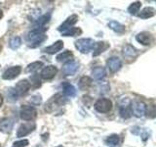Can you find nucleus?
<instances>
[{
	"label": "nucleus",
	"instance_id": "29",
	"mask_svg": "<svg viewBox=\"0 0 156 147\" xmlns=\"http://www.w3.org/2000/svg\"><path fill=\"white\" fill-rule=\"evenodd\" d=\"M22 45V39L20 36H13L9 41V46L13 50H16V49L20 48Z\"/></svg>",
	"mask_w": 156,
	"mask_h": 147
},
{
	"label": "nucleus",
	"instance_id": "19",
	"mask_svg": "<svg viewBox=\"0 0 156 147\" xmlns=\"http://www.w3.org/2000/svg\"><path fill=\"white\" fill-rule=\"evenodd\" d=\"M62 87L63 90V94L67 97H74L76 95V89L75 87L72 85L68 82H62Z\"/></svg>",
	"mask_w": 156,
	"mask_h": 147
},
{
	"label": "nucleus",
	"instance_id": "3",
	"mask_svg": "<svg viewBox=\"0 0 156 147\" xmlns=\"http://www.w3.org/2000/svg\"><path fill=\"white\" fill-rule=\"evenodd\" d=\"M20 114H21V118L23 121H31V120L36 118L37 111H36L35 108L32 107V106L23 105L21 108Z\"/></svg>",
	"mask_w": 156,
	"mask_h": 147
},
{
	"label": "nucleus",
	"instance_id": "12",
	"mask_svg": "<svg viewBox=\"0 0 156 147\" xmlns=\"http://www.w3.org/2000/svg\"><path fill=\"white\" fill-rule=\"evenodd\" d=\"M106 66L108 68V70L111 73H116L118 72L121 67H122V62L120 61L119 58L117 57H111L109 58L106 62Z\"/></svg>",
	"mask_w": 156,
	"mask_h": 147
},
{
	"label": "nucleus",
	"instance_id": "23",
	"mask_svg": "<svg viewBox=\"0 0 156 147\" xmlns=\"http://www.w3.org/2000/svg\"><path fill=\"white\" fill-rule=\"evenodd\" d=\"M155 15V9L152 7H145L138 14V17L140 19H148Z\"/></svg>",
	"mask_w": 156,
	"mask_h": 147
},
{
	"label": "nucleus",
	"instance_id": "15",
	"mask_svg": "<svg viewBox=\"0 0 156 147\" xmlns=\"http://www.w3.org/2000/svg\"><path fill=\"white\" fill-rule=\"evenodd\" d=\"M123 56L128 60H134L138 56V50L131 44H127L123 47Z\"/></svg>",
	"mask_w": 156,
	"mask_h": 147
},
{
	"label": "nucleus",
	"instance_id": "17",
	"mask_svg": "<svg viewBox=\"0 0 156 147\" xmlns=\"http://www.w3.org/2000/svg\"><path fill=\"white\" fill-rule=\"evenodd\" d=\"M62 48H63V42L62 40H58L55 43H53L52 45L44 48L43 51L48 54H55L58 51H61Z\"/></svg>",
	"mask_w": 156,
	"mask_h": 147
},
{
	"label": "nucleus",
	"instance_id": "30",
	"mask_svg": "<svg viewBox=\"0 0 156 147\" xmlns=\"http://www.w3.org/2000/svg\"><path fill=\"white\" fill-rule=\"evenodd\" d=\"M119 140H120L119 139V135H117V134H111L110 136H108L105 139V144L108 145V146L114 147L116 145H118Z\"/></svg>",
	"mask_w": 156,
	"mask_h": 147
},
{
	"label": "nucleus",
	"instance_id": "40",
	"mask_svg": "<svg viewBox=\"0 0 156 147\" xmlns=\"http://www.w3.org/2000/svg\"><path fill=\"white\" fill-rule=\"evenodd\" d=\"M57 147H63L62 145H58V146H57Z\"/></svg>",
	"mask_w": 156,
	"mask_h": 147
},
{
	"label": "nucleus",
	"instance_id": "28",
	"mask_svg": "<svg viewBox=\"0 0 156 147\" xmlns=\"http://www.w3.org/2000/svg\"><path fill=\"white\" fill-rule=\"evenodd\" d=\"M73 58V54L71 51L69 50H66V51H63L62 53L61 54H58V55L57 56V60L58 62H65V61H67V60H70L72 61L71 59Z\"/></svg>",
	"mask_w": 156,
	"mask_h": 147
},
{
	"label": "nucleus",
	"instance_id": "8",
	"mask_svg": "<svg viewBox=\"0 0 156 147\" xmlns=\"http://www.w3.org/2000/svg\"><path fill=\"white\" fill-rule=\"evenodd\" d=\"M35 124L34 123H27V124H23L20 126L17 131V136L18 137H24L27 134H30L31 131L35 130Z\"/></svg>",
	"mask_w": 156,
	"mask_h": 147
},
{
	"label": "nucleus",
	"instance_id": "16",
	"mask_svg": "<svg viewBox=\"0 0 156 147\" xmlns=\"http://www.w3.org/2000/svg\"><path fill=\"white\" fill-rule=\"evenodd\" d=\"M110 47L109 43L105 42V41H100V42H97L95 43V46H94V52H93V56L96 57V56H99L100 54H101L102 52H105V50H107Z\"/></svg>",
	"mask_w": 156,
	"mask_h": 147
},
{
	"label": "nucleus",
	"instance_id": "22",
	"mask_svg": "<svg viewBox=\"0 0 156 147\" xmlns=\"http://www.w3.org/2000/svg\"><path fill=\"white\" fill-rule=\"evenodd\" d=\"M105 76H106L105 70V68H102V67H97L92 71V77L96 81L102 80V78L105 77Z\"/></svg>",
	"mask_w": 156,
	"mask_h": 147
},
{
	"label": "nucleus",
	"instance_id": "31",
	"mask_svg": "<svg viewBox=\"0 0 156 147\" xmlns=\"http://www.w3.org/2000/svg\"><path fill=\"white\" fill-rule=\"evenodd\" d=\"M140 6H141V2H140V1H136L134 3H132L128 7V12L131 15H136L138 12L140 11Z\"/></svg>",
	"mask_w": 156,
	"mask_h": 147
},
{
	"label": "nucleus",
	"instance_id": "27",
	"mask_svg": "<svg viewBox=\"0 0 156 147\" xmlns=\"http://www.w3.org/2000/svg\"><path fill=\"white\" fill-rule=\"evenodd\" d=\"M81 33H82V29L80 28H70L63 32H62V36H79Z\"/></svg>",
	"mask_w": 156,
	"mask_h": 147
},
{
	"label": "nucleus",
	"instance_id": "1",
	"mask_svg": "<svg viewBox=\"0 0 156 147\" xmlns=\"http://www.w3.org/2000/svg\"><path fill=\"white\" fill-rule=\"evenodd\" d=\"M47 31V28H35L29 32L27 34V41L30 43L29 46L34 48L39 46L42 42H44L47 39V36H45V32Z\"/></svg>",
	"mask_w": 156,
	"mask_h": 147
},
{
	"label": "nucleus",
	"instance_id": "24",
	"mask_svg": "<svg viewBox=\"0 0 156 147\" xmlns=\"http://www.w3.org/2000/svg\"><path fill=\"white\" fill-rule=\"evenodd\" d=\"M108 27H109V28H111L112 31L117 32V33H123L126 31L125 26H123V24H121L120 23L116 22V21L109 22L108 23Z\"/></svg>",
	"mask_w": 156,
	"mask_h": 147
},
{
	"label": "nucleus",
	"instance_id": "26",
	"mask_svg": "<svg viewBox=\"0 0 156 147\" xmlns=\"http://www.w3.org/2000/svg\"><path fill=\"white\" fill-rule=\"evenodd\" d=\"M50 18H51V12H49L48 14H45V15H43V16L39 17L36 20V23H35L36 28H43L49 21H50Z\"/></svg>",
	"mask_w": 156,
	"mask_h": 147
},
{
	"label": "nucleus",
	"instance_id": "4",
	"mask_svg": "<svg viewBox=\"0 0 156 147\" xmlns=\"http://www.w3.org/2000/svg\"><path fill=\"white\" fill-rule=\"evenodd\" d=\"M131 111L132 114L136 118L144 117L146 112V106L144 102L141 101H134L131 104Z\"/></svg>",
	"mask_w": 156,
	"mask_h": 147
},
{
	"label": "nucleus",
	"instance_id": "37",
	"mask_svg": "<svg viewBox=\"0 0 156 147\" xmlns=\"http://www.w3.org/2000/svg\"><path fill=\"white\" fill-rule=\"evenodd\" d=\"M2 17H3V12L1 11V10H0V20L2 19Z\"/></svg>",
	"mask_w": 156,
	"mask_h": 147
},
{
	"label": "nucleus",
	"instance_id": "33",
	"mask_svg": "<svg viewBox=\"0 0 156 147\" xmlns=\"http://www.w3.org/2000/svg\"><path fill=\"white\" fill-rule=\"evenodd\" d=\"M7 97L9 101L14 102V101H17L18 98H19V94L17 93V91L15 90V88L10 87L9 89L7 90Z\"/></svg>",
	"mask_w": 156,
	"mask_h": 147
},
{
	"label": "nucleus",
	"instance_id": "34",
	"mask_svg": "<svg viewBox=\"0 0 156 147\" xmlns=\"http://www.w3.org/2000/svg\"><path fill=\"white\" fill-rule=\"evenodd\" d=\"M30 83V86L32 85H34L33 86H34V88H37V87H39L41 85V83H40V78L38 77V76H36V75H33L32 77H31V82H29Z\"/></svg>",
	"mask_w": 156,
	"mask_h": 147
},
{
	"label": "nucleus",
	"instance_id": "9",
	"mask_svg": "<svg viewBox=\"0 0 156 147\" xmlns=\"http://www.w3.org/2000/svg\"><path fill=\"white\" fill-rule=\"evenodd\" d=\"M79 68V64L76 61H69L65 64L62 68V72L66 76H73Z\"/></svg>",
	"mask_w": 156,
	"mask_h": 147
},
{
	"label": "nucleus",
	"instance_id": "13",
	"mask_svg": "<svg viewBox=\"0 0 156 147\" xmlns=\"http://www.w3.org/2000/svg\"><path fill=\"white\" fill-rule=\"evenodd\" d=\"M136 40L139 43L143 44V45H150L151 42H152V36L151 33L147 32H140L136 36Z\"/></svg>",
	"mask_w": 156,
	"mask_h": 147
},
{
	"label": "nucleus",
	"instance_id": "39",
	"mask_svg": "<svg viewBox=\"0 0 156 147\" xmlns=\"http://www.w3.org/2000/svg\"><path fill=\"white\" fill-rule=\"evenodd\" d=\"M1 51H2V46L0 45V52H1Z\"/></svg>",
	"mask_w": 156,
	"mask_h": 147
},
{
	"label": "nucleus",
	"instance_id": "14",
	"mask_svg": "<svg viewBox=\"0 0 156 147\" xmlns=\"http://www.w3.org/2000/svg\"><path fill=\"white\" fill-rule=\"evenodd\" d=\"M14 88H15V90L17 91L19 96H21V95L26 94V93L29 90V88H30V83L28 82L27 80H22L17 83L16 86Z\"/></svg>",
	"mask_w": 156,
	"mask_h": 147
},
{
	"label": "nucleus",
	"instance_id": "10",
	"mask_svg": "<svg viewBox=\"0 0 156 147\" xmlns=\"http://www.w3.org/2000/svg\"><path fill=\"white\" fill-rule=\"evenodd\" d=\"M78 21V16L77 15H71L70 17H68L65 22H63L60 27L58 28V31H60L62 32H63L66 29L72 28V26H74V24L77 23Z\"/></svg>",
	"mask_w": 156,
	"mask_h": 147
},
{
	"label": "nucleus",
	"instance_id": "7",
	"mask_svg": "<svg viewBox=\"0 0 156 147\" xmlns=\"http://www.w3.org/2000/svg\"><path fill=\"white\" fill-rule=\"evenodd\" d=\"M21 72H22L21 66H14L11 68H8L7 70L3 73L2 78L3 80H7V81L14 80V78H16L20 74H21Z\"/></svg>",
	"mask_w": 156,
	"mask_h": 147
},
{
	"label": "nucleus",
	"instance_id": "20",
	"mask_svg": "<svg viewBox=\"0 0 156 147\" xmlns=\"http://www.w3.org/2000/svg\"><path fill=\"white\" fill-rule=\"evenodd\" d=\"M131 132L135 135H140V137L143 138L144 141L147 140L149 138V132L146 130L140 129V126H133L131 130Z\"/></svg>",
	"mask_w": 156,
	"mask_h": 147
},
{
	"label": "nucleus",
	"instance_id": "5",
	"mask_svg": "<svg viewBox=\"0 0 156 147\" xmlns=\"http://www.w3.org/2000/svg\"><path fill=\"white\" fill-rule=\"evenodd\" d=\"M112 102L107 98H100L95 103V109L100 113H107L111 110Z\"/></svg>",
	"mask_w": 156,
	"mask_h": 147
},
{
	"label": "nucleus",
	"instance_id": "35",
	"mask_svg": "<svg viewBox=\"0 0 156 147\" xmlns=\"http://www.w3.org/2000/svg\"><path fill=\"white\" fill-rule=\"evenodd\" d=\"M41 96L40 95H34V96H32L31 97V99H30V102L32 103V104H34V105H38V104H40L41 103Z\"/></svg>",
	"mask_w": 156,
	"mask_h": 147
},
{
	"label": "nucleus",
	"instance_id": "38",
	"mask_svg": "<svg viewBox=\"0 0 156 147\" xmlns=\"http://www.w3.org/2000/svg\"><path fill=\"white\" fill-rule=\"evenodd\" d=\"M14 146L13 147H23V146H19V145H15V144H13Z\"/></svg>",
	"mask_w": 156,
	"mask_h": 147
},
{
	"label": "nucleus",
	"instance_id": "41",
	"mask_svg": "<svg viewBox=\"0 0 156 147\" xmlns=\"http://www.w3.org/2000/svg\"><path fill=\"white\" fill-rule=\"evenodd\" d=\"M0 146H1V144H0Z\"/></svg>",
	"mask_w": 156,
	"mask_h": 147
},
{
	"label": "nucleus",
	"instance_id": "2",
	"mask_svg": "<svg viewBox=\"0 0 156 147\" xmlns=\"http://www.w3.org/2000/svg\"><path fill=\"white\" fill-rule=\"evenodd\" d=\"M95 41L92 38H80L74 42L75 48L83 54L89 53L95 46Z\"/></svg>",
	"mask_w": 156,
	"mask_h": 147
},
{
	"label": "nucleus",
	"instance_id": "6",
	"mask_svg": "<svg viewBox=\"0 0 156 147\" xmlns=\"http://www.w3.org/2000/svg\"><path fill=\"white\" fill-rule=\"evenodd\" d=\"M66 100L65 99L61 93H58V94L54 95L49 102L46 104V109H48V111H51L52 109L55 108V106H62L66 104Z\"/></svg>",
	"mask_w": 156,
	"mask_h": 147
},
{
	"label": "nucleus",
	"instance_id": "18",
	"mask_svg": "<svg viewBox=\"0 0 156 147\" xmlns=\"http://www.w3.org/2000/svg\"><path fill=\"white\" fill-rule=\"evenodd\" d=\"M119 113H120V116L123 118V119H129V118L132 116L131 104L129 101H127L126 104H120Z\"/></svg>",
	"mask_w": 156,
	"mask_h": 147
},
{
	"label": "nucleus",
	"instance_id": "21",
	"mask_svg": "<svg viewBox=\"0 0 156 147\" xmlns=\"http://www.w3.org/2000/svg\"><path fill=\"white\" fill-rule=\"evenodd\" d=\"M13 126H14V122L12 119L10 118H4L1 121H0V127L1 130L5 132H10L13 129Z\"/></svg>",
	"mask_w": 156,
	"mask_h": 147
},
{
	"label": "nucleus",
	"instance_id": "25",
	"mask_svg": "<svg viewBox=\"0 0 156 147\" xmlns=\"http://www.w3.org/2000/svg\"><path fill=\"white\" fill-rule=\"evenodd\" d=\"M91 85H92V78L89 77H82L79 81V83H78L81 90H87L91 86Z\"/></svg>",
	"mask_w": 156,
	"mask_h": 147
},
{
	"label": "nucleus",
	"instance_id": "32",
	"mask_svg": "<svg viewBox=\"0 0 156 147\" xmlns=\"http://www.w3.org/2000/svg\"><path fill=\"white\" fill-rule=\"evenodd\" d=\"M43 66V63L40 62V61H36V62H33L31 64H29L27 68V73H33L37 71L39 68H41Z\"/></svg>",
	"mask_w": 156,
	"mask_h": 147
},
{
	"label": "nucleus",
	"instance_id": "11",
	"mask_svg": "<svg viewBox=\"0 0 156 147\" xmlns=\"http://www.w3.org/2000/svg\"><path fill=\"white\" fill-rule=\"evenodd\" d=\"M57 73H58V69L55 66L50 65V66H47L43 69L41 71L40 76L43 80L48 81V80H52V78L57 75Z\"/></svg>",
	"mask_w": 156,
	"mask_h": 147
},
{
	"label": "nucleus",
	"instance_id": "36",
	"mask_svg": "<svg viewBox=\"0 0 156 147\" xmlns=\"http://www.w3.org/2000/svg\"><path fill=\"white\" fill-rule=\"evenodd\" d=\"M2 104H3V96L0 94V107L2 106Z\"/></svg>",
	"mask_w": 156,
	"mask_h": 147
}]
</instances>
